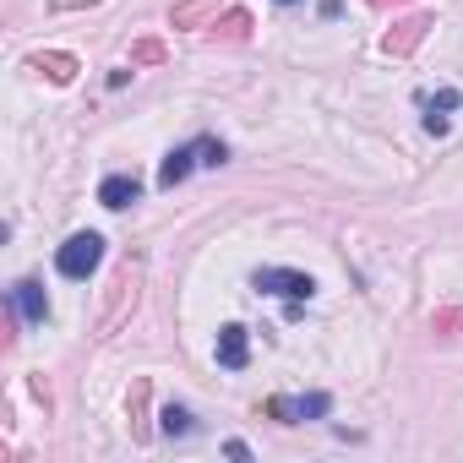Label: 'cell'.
<instances>
[{
	"label": "cell",
	"instance_id": "obj_1",
	"mask_svg": "<svg viewBox=\"0 0 463 463\" xmlns=\"http://www.w3.org/2000/svg\"><path fill=\"white\" fill-rule=\"evenodd\" d=\"M223 158H229V147H223L218 137H196V142H185V147H175V153H169V158L158 164V185H164V191H175V185H180V180H185V175H191L196 164H207V169H218Z\"/></svg>",
	"mask_w": 463,
	"mask_h": 463
},
{
	"label": "cell",
	"instance_id": "obj_2",
	"mask_svg": "<svg viewBox=\"0 0 463 463\" xmlns=\"http://www.w3.org/2000/svg\"><path fill=\"white\" fill-rule=\"evenodd\" d=\"M137 289H142V262L131 257V262H120L115 279H109V300H104V311H99V333H104V338L126 322V311L137 306Z\"/></svg>",
	"mask_w": 463,
	"mask_h": 463
},
{
	"label": "cell",
	"instance_id": "obj_3",
	"mask_svg": "<svg viewBox=\"0 0 463 463\" xmlns=\"http://www.w3.org/2000/svg\"><path fill=\"white\" fill-rule=\"evenodd\" d=\"M251 289H257V295H279V300H289V306H306V300L317 295V279H311V273H295V268H257V273H251Z\"/></svg>",
	"mask_w": 463,
	"mask_h": 463
},
{
	"label": "cell",
	"instance_id": "obj_4",
	"mask_svg": "<svg viewBox=\"0 0 463 463\" xmlns=\"http://www.w3.org/2000/svg\"><path fill=\"white\" fill-rule=\"evenodd\" d=\"M99 262H104V235H93V229L71 235V241L61 246V257H55V268H61L66 279H88Z\"/></svg>",
	"mask_w": 463,
	"mask_h": 463
},
{
	"label": "cell",
	"instance_id": "obj_5",
	"mask_svg": "<svg viewBox=\"0 0 463 463\" xmlns=\"http://www.w3.org/2000/svg\"><path fill=\"white\" fill-rule=\"evenodd\" d=\"M333 409V398L327 392H306V398H268V414L273 420H284V425H295V420H322Z\"/></svg>",
	"mask_w": 463,
	"mask_h": 463
},
{
	"label": "cell",
	"instance_id": "obj_6",
	"mask_svg": "<svg viewBox=\"0 0 463 463\" xmlns=\"http://www.w3.org/2000/svg\"><path fill=\"white\" fill-rule=\"evenodd\" d=\"M12 306H17V317H23L28 327H39V322L50 317V295H44L39 279H17V284H12Z\"/></svg>",
	"mask_w": 463,
	"mask_h": 463
},
{
	"label": "cell",
	"instance_id": "obj_7",
	"mask_svg": "<svg viewBox=\"0 0 463 463\" xmlns=\"http://www.w3.org/2000/svg\"><path fill=\"white\" fill-rule=\"evenodd\" d=\"M425 28H430V17H425V12H414V17H403V23H392V28H387L382 50H387L392 61H398V55H409V50H414V44L425 39Z\"/></svg>",
	"mask_w": 463,
	"mask_h": 463
},
{
	"label": "cell",
	"instance_id": "obj_8",
	"mask_svg": "<svg viewBox=\"0 0 463 463\" xmlns=\"http://www.w3.org/2000/svg\"><path fill=\"white\" fill-rule=\"evenodd\" d=\"M458 104H463V93H458V88H436V93H425V99H420V109H425V131H430V137H441Z\"/></svg>",
	"mask_w": 463,
	"mask_h": 463
},
{
	"label": "cell",
	"instance_id": "obj_9",
	"mask_svg": "<svg viewBox=\"0 0 463 463\" xmlns=\"http://www.w3.org/2000/svg\"><path fill=\"white\" fill-rule=\"evenodd\" d=\"M246 360H251V338H246V327H241V322L218 327V365H223V371H241Z\"/></svg>",
	"mask_w": 463,
	"mask_h": 463
},
{
	"label": "cell",
	"instance_id": "obj_10",
	"mask_svg": "<svg viewBox=\"0 0 463 463\" xmlns=\"http://www.w3.org/2000/svg\"><path fill=\"white\" fill-rule=\"evenodd\" d=\"M137 196H142V180H137V175H109V180L99 185V202H104V207H131Z\"/></svg>",
	"mask_w": 463,
	"mask_h": 463
},
{
	"label": "cell",
	"instance_id": "obj_11",
	"mask_svg": "<svg viewBox=\"0 0 463 463\" xmlns=\"http://www.w3.org/2000/svg\"><path fill=\"white\" fill-rule=\"evenodd\" d=\"M158 430H164L169 441H185V436L196 430V414L180 409V403H169V409H158Z\"/></svg>",
	"mask_w": 463,
	"mask_h": 463
},
{
	"label": "cell",
	"instance_id": "obj_12",
	"mask_svg": "<svg viewBox=\"0 0 463 463\" xmlns=\"http://www.w3.org/2000/svg\"><path fill=\"white\" fill-rule=\"evenodd\" d=\"M213 12H218V0H180V6L169 12V23H175V28H202Z\"/></svg>",
	"mask_w": 463,
	"mask_h": 463
},
{
	"label": "cell",
	"instance_id": "obj_13",
	"mask_svg": "<svg viewBox=\"0 0 463 463\" xmlns=\"http://www.w3.org/2000/svg\"><path fill=\"white\" fill-rule=\"evenodd\" d=\"M33 71H50L55 82H71L77 77V61L71 55H33Z\"/></svg>",
	"mask_w": 463,
	"mask_h": 463
},
{
	"label": "cell",
	"instance_id": "obj_14",
	"mask_svg": "<svg viewBox=\"0 0 463 463\" xmlns=\"http://www.w3.org/2000/svg\"><path fill=\"white\" fill-rule=\"evenodd\" d=\"M213 33H223V39H246V33H251V17H246V12H229L223 23H213Z\"/></svg>",
	"mask_w": 463,
	"mask_h": 463
},
{
	"label": "cell",
	"instance_id": "obj_15",
	"mask_svg": "<svg viewBox=\"0 0 463 463\" xmlns=\"http://www.w3.org/2000/svg\"><path fill=\"white\" fill-rule=\"evenodd\" d=\"M131 61H137V66H153V61H164V44H158V39H142V44L131 50Z\"/></svg>",
	"mask_w": 463,
	"mask_h": 463
},
{
	"label": "cell",
	"instance_id": "obj_16",
	"mask_svg": "<svg viewBox=\"0 0 463 463\" xmlns=\"http://www.w3.org/2000/svg\"><path fill=\"white\" fill-rule=\"evenodd\" d=\"M430 327H463V311H441V317H430Z\"/></svg>",
	"mask_w": 463,
	"mask_h": 463
},
{
	"label": "cell",
	"instance_id": "obj_17",
	"mask_svg": "<svg viewBox=\"0 0 463 463\" xmlns=\"http://www.w3.org/2000/svg\"><path fill=\"white\" fill-rule=\"evenodd\" d=\"M371 6H376V12H387V6H409V0H371Z\"/></svg>",
	"mask_w": 463,
	"mask_h": 463
},
{
	"label": "cell",
	"instance_id": "obj_18",
	"mask_svg": "<svg viewBox=\"0 0 463 463\" xmlns=\"http://www.w3.org/2000/svg\"><path fill=\"white\" fill-rule=\"evenodd\" d=\"M279 6H295V0H279Z\"/></svg>",
	"mask_w": 463,
	"mask_h": 463
}]
</instances>
